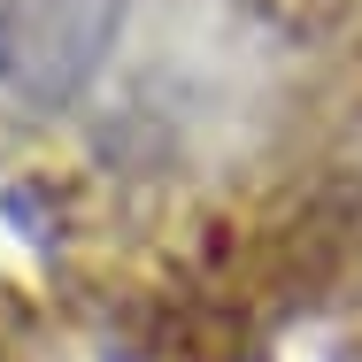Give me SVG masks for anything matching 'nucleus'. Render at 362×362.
<instances>
[{
    "mask_svg": "<svg viewBox=\"0 0 362 362\" xmlns=\"http://www.w3.org/2000/svg\"><path fill=\"white\" fill-rule=\"evenodd\" d=\"M124 0H0V85L54 116L100 77Z\"/></svg>",
    "mask_w": 362,
    "mask_h": 362,
    "instance_id": "nucleus-1",
    "label": "nucleus"
},
{
    "mask_svg": "<svg viewBox=\"0 0 362 362\" xmlns=\"http://www.w3.org/2000/svg\"><path fill=\"white\" fill-rule=\"evenodd\" d=\"M108 362H270L247 308L216 293H162L146 316H132L124 339H108Z\"/></svg>",
    "mask_w": 362,
    "mask_h": 362,
    "instance_id": "nucleus-2",
    "label": "nucleus"
}]
</instances>
